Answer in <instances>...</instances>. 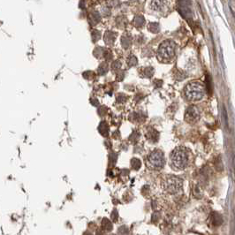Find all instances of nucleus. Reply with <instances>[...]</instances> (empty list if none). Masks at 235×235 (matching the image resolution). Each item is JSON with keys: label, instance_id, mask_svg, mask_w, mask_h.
Masks as SVG:
<instances>
[{"label": "nucleus", "instance_id": "nucleus-1", "mask_svg": "<svg viewBox=\"0 0 235 235\" xmlns=\"http://www.w3.org/2000/svg\"><path fill=\"white\" fill-rule=\"evenodd\" d=\"M172 165L175 170H183L188 165V153L185 148L179 147L175 149L171 157Z\"/></svg>", "mask_w": 235, "mask_h": 235}, {"label": "nucleus", "instance_id": "nucleus-2", "mask_svg": "<svg viewBox=\"0 0 235 235\" xmlns=\"http://www.w3.org/2000/svg\"><path fill=\"white\" fill-rule=\"evenodd\" d=\"M205 94L204 87L199 82H190L185 88V95L191 101L201 100Z\"/></svg>", "mask_w": 235, "mask_h": 235}, {"label": "nucleus", "instance_id": "nucleus-3", "mask_svg": "<svg viewBox=\"0 0 235 235\" xmlns=\"http://www.w3.org/2000/svg\"><path fill=\"white\" fill-rule=\"evenodd\" d=\"M175 54V44L173 41H165L158 48L157 55L160 60L168 61L174 57Z\"/></svg>", "mask_w": 235, "mask_h": 235}, {"label": "nucleus", "instance_id": "nucleus-4", "mask_svg": "<svg viewBox=\"0 0 235 235\" xmlns=\"http://www.w3.org/2000/svg\"><path fill=\"white\" fill-rule=\"evenodd\" d=\"M165 163V156L162 151L155 150L149 154L147 159V165L152 170H160L164 167Z\"/></svg>", "mask_w": 235, "mask_h": 235}, {"label": "nucleus", "instance_id": "nucleus-5", "mask_svg": "<svg viewBox=\"0 0 235 235\" xmlns=\"http://www.w3.org/2000/svg\"><path fill=\"white\" fill-rule=\"evenodd\" d=\"M183 186V181L181 178L176 176L170 175L168 176L164 181V187L165 189L172 194L178 193Z\"/></svg>", "mask_w": 235, "mask_h": 235}, {"label": "nucleus", "instance_id": "nucleus-6", "mask_svg": "<svg viewBox=\"0 0 235 235\" xmlns=\"http://www.w3.org/2000/svg\"><path fill=\"white\" fill-rule=\"evenodd\" d=\"M199 118H200V111L196 106L191 105L186 109L185 112V119L186 122L193 124L197 122Z\"/></svg>", "mask_w": 235, "mask_h": 235}, {"label": "nucleus", "instance_id": "nucleus-7", "mask_svg": "<svg viewBox=\"0 0 235 235\" xmlns=\"http://www.w3.org/2000/svg\"><path fill=\"white\" fill-rule=\"evenodd\" d=\"M187 4L186 1H181V2H178V11L179 12L186 18H189L191 17V11L189 9V6L186 5Z\"/></svg>", "mask_w": 235, "mask_h": 235}, {"label": "nucleus", "instance_id": "nucleus-8", "mask_svg": "<svg viewBox=\"0 0 235 235\" xmlns=\"http://www.w3.org/2000/svg\"><path fill=\"white\" fill-rule=\"evenodd\" d=\"M211 222L214 226H219L223 224V218L218 212H212L211 214Z\"/></svg>", "mask_w": 235, "mask_h": 235}, {"label": "nucleus", "instance_id": "nucleus-9", "mask_svg": "<svg viewBox=\"0 0 235 235\" xmlns=\"http://www.w3.org/2000/svg\"><path fill=\"white\" fill-rule=\"evenodd\" d=\"M116 39V34L112 31H107L104 35V42L106 44H113Z\"/></svg>", "mask_w": 235, "mask_h": 235}, {"label": "nucleus", "instance_id": "nucleus-10", "mask_svg": "<svg viewBox=\"0 0 235 235\" xmlns=\"http://www.w3.org/2000/svg\"><path fill=\"white\" fill-rule=\"evenodd\" d=\"M121 44L123 46V48L127 49L131 46L132 44V38L130 36L128 35H124L121 38Z\"/></svg>", "mask_w": 235, "mask_h": 235}, {"label": "nucleus", "instance_id": "nucleus-11", "mask_svg": "<svg viewBox=\"0 0 235 235\" xmlns=\"http://www.w3.org/2000/svg\"><path fill=\"white\" fill-rule=\"evenodd\" d=\"M101 20V16L98 12H92L91 14H89V22L91 25H96Z\"/></svg>", "mask_w": 235, "mask_h": 235}, {"label": "nucleus", "instance_id": "nucleus-12", "mask_svg": "<svg viewBox=\"0 0 235 235\" xmlns=\"http://www.w3.org/2000/svg\"><path fill=\"white\" fill-rule=\"evenodd\" d=\"M166 3L167 2H165V1H152L151 2V8L153 10H156V11L161 10L163 5Z\"/></svg>", "mask_w": 235, "mask_h": 235}, {"label": "nucleus", "instance_id": "nucleus-13", "mask_svg": "<svg viewBox=\"0 0 235 235\" xmlns=\"http://www.w3.org/2000/svg\"><path fill=\"white\" fill-rule=\"evenodd\" d=\"M133 24L136 26V27H141L143 26L144 22H145V20L143 18V16L141 15H136L133 19Z\"/></svg>", "mask_w": 235, "mask_h": 235}, {"label": "nucleus", "instance_id": "nucleus-14", "mask_svg": "<svg viewBox=\"0 0 235 235\" xmlns=\"http://www.w3.org/2000/svg\"><path fill=\"white\" fill-rule=\"evenodd\" d=\"M148 28H149V30L150 32H152V33H157V32H159V30H160L158 23H155V22H151V23H149V26H148Z\"/></svg>", "mask_w": 235, "mask_h": 235}, {"label": "nucleus", "instance_id": "nucleus-15", "mask_svg": "<svg viewBox=\"0 0 235 235\" xmlns=\"http://www.w3.org/2000/svg\"><path fill=\"white\" fill-rule=\"evenodd\" d=\"M102 226L104 227V229L105 231H111V230L112 229V222H111L109 219H107V218H104V219L103 220V222H102Z\"/></svg>", "mask_w": 235, "mask_h": 235}, {"label": "nucleus", "instance_id": "nucleus-16", "mask_svg": "<svg viewBox=\"0 0 235 235\" xmlns=\"http://www.w3.org/2000/svg\"><path fill=\"white\" fill-rule=\"evenodd\" d=\"M206 90H207L209 95H211V93H212V81H211V78L210 75H208L206 78Z\"/></svg>", "mask_w": 235, "mask_h": 235}, {"label": "nucleus", "instance_id": "nucleus-17", "mask_svg": "<svg viewBox=\"0 0 235 235\" xmlns=\"http://www.w3.org/2000/svg\"><path fill=\"white\" fill-rule=\"evenodd\" d=\"M108 70V65L106 63H102L98 67V73L100 75H104L107 73Z\"/></svg>", "mask_w": 235, "mask_h": 235}, {"label": "nucleus", "instance_id": "nucleus-18", "mask_svg": "<svg viewBox=\"0 0 235 235\" xmlns=\"http://www.w3.org/2000/svg\"><path fill=\"white\" fill-rule=\"evenodd\" d=\"M141 161H140L139 159H137V158H133V159L132 160V166H133V168L134 170H138V169L141 167Z\"/></svg>", "mask_w": 235, "mask_h": 235}, {"label": "nucleus", "instance_id": "nucleus-19", "mask_svg": "<svg viewBox=\"0 0 235 235\" xmlns=\"http://www.w3.org/2000/svg\"><path fill=\"white\" fill-rule=\"evenodd\" d=\"M136 64H137V59H136L134 56L131 55V56L127 59V65H128L129 66L135 65Z\"/></svg>", "mask_w": 235, "mask_h": 235}, {"label": "nucleus", "instance_id": "nucleus-20", "mask_svg": "<svg viewBox=\"0 0 235 235\" xmlns=\"http://www.w3.org/2000/svg\"><path fill=\"white\" fill-rule=\"evenodd\" d=\"M153 73H154V71H153V68L152 67H147L144 70V76L150 78L153 75Z\"/></svg>", "mask_w": 235, "mask_h": 235}, {"label": "nucleus", "instance_id": "nucleus-21", "mask_svg": "<svg viewBox=\"0 0 235 235\" xmlns=\"http://www.w3.org/2000/svg\"><path fill=\"white\" fill-rule=\"evenodd\" d=\"M92 39H93V41H94V43L96 41V40H98L99 38H100V32L99 31H97V30H94L93 32H92Z\"/></svg>", "mask_w": 235, "mask_h": 235}, {"label": "nucleus", "instance_id": "nucleus-22", "mask_svg": "<svg viewBox=\"0 0 235 235\" xmlns=\"http://www.w3.org/2000/svg\"><path fill=\"white\" fill-rule=\"evenodd\" d=\"M102 12L104 16H109L110 13H111V9L108 7V6H104L102 8Z\"/></svg>", "mask_w": 235, "mask_h": 235}, {"label": "nucleus", "instance_id": "nucleus-23", "mask_svg": "<svg viewBox=\"0 0 235 235\" xmlns=\"http://www.w3.org/2000/svg\"><path fill=\"white\" fill-rule=\"evenodd\" d=\"M120 65H121V64H120V61H116L115 63H113V64H112V69H113V70H117V69H119Z\"/></svg>", "mask_w": 235, "mask_h": 235}, {"label": "nucleus", "instance_id": "nucleus-24", "mask_svg": "<svg viewBox=\"0 0 235 235\" xmlns=\"http://www.w3.org/2000/svg\"><path fill=\"white\" fill-rule=\"evenodd\" d=\"M223 115H224V118H225V121H226V125H228V117L226 116V110L225 107H223Z\"/></svg>", "mask_w": 235, "mask_h": 235}, {"label": "nucleus", "instance_id": "nucleus-25", "mask_svg": "<svg viewBox=\"0 0 235 235\" xmlns=\"http://www.w3.org/2000/svg\"><path fill=\"white\" fill-rule=\"evenodd\" d=\"M124 75H125V73H124L123 71H119V73H118L117 75L118 81H122L123 78H124Z\"/></svg>", "mask_w": 235, "mask_h": 235}, {"label": "nucleus", "instance_id": "nucleus-26", "mask_svg": "<svg viewBox=\"0 0 235 235\" xmlns=\"http://www.w3.org/2000/svg\"><path fill=\"white\" fill-rule=\"evenodd\" d=\"M117 218H118L117 211H116V210H114V213H112V220L116 221V220H117Z\"/></svg>", "mask_w": 235, "mask_h": 235}, {"label": "nucleus", "instance_id": "nucleus-27", "mask_svg": "<svg viewBox=\"0 0 235 235\" xmlns=\"http://www.w3.org/2000/svg\"><path fill=\"white\" fill-rule=\"evenodd\" d=\"M90 102L95 105V106H98V104H99V103H98V101L97 100H95V99H91L90 100Z\"/></svg>", "mask_w": 235, "mask_h": 235}]
</instances>
